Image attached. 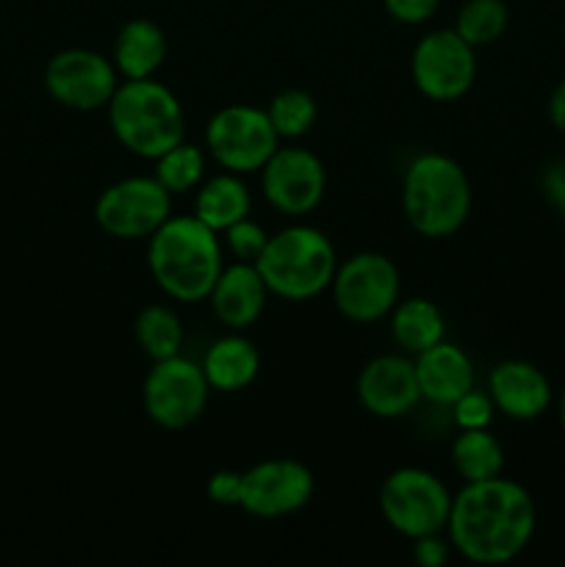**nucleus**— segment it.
<instances>
[{
	"label": "nucleus",
	"instance_id": "obj_1",
	"mask_svg": "<svg viewBox=\"0 0 565 567\" xmlns=\"http://www.w3.org/2000/svg\"><path fill=\"white\" fill-rule=\"evenodd\" d=\"M537 526V509L524 485L504 476L465 482L452 496L446 535L454 551L474 565L513 563Z\"/></svg>",
	"mask_w": 565,
	"mask_h": 567
},
{
	"label": "nucleus",
	"instance_id": "obj_2",
	"mask_svg": "<svg viewBox=\"0 0 565 567\" xmlns=\"http://www.w3.org/2000/svg\"><path fill=\"white\" fill-rule=\"evenodd\" d=\"M147 266L155 286L175 302H203L222 275L219 236L197 216H170L150 236Z\"/></svg>",
	"mask_w": 565,
	"mask_h": 567
},
{
	"label": "nucleus",
	"instance_id": "obj_3",
	"mask_svg": "<svg viewBox=\"0 0 565 567\" xmlns=\"http://www.w3.org/2000/svg\"><path fill=\"white\" fill-rule=\"evenodd\" d=\"M402 210L419 236H454L471 214V183L463 166L441 153L415 155L402 177Z\"/></svg>",
	"mask_w": 565,
	"mask_h": 567
},
{
	"label": "nucleus",
	"instance_id": "obj_4",
	"mask_svg": "<svg viewBox=\"0 0 565 567\" xmlns=\"http://www.w3.org/2000/svg\"><path fill=\"white\" fill-rule=\"evenodd\" d=\"M116 142L138 158H158L186 136V114L170 86L153 78L125 81L105 105Z\"/></svg>",
	"mask_w": 565,
	"mask_h": 567
},
{
	"label": "nucleus",
	"instance_id": "obj_5",
	"mask_svg": "<svg viewBox=\"0 0 565 567\" xmlns=\"http://www.w3.org/2000/svg\"><path fill=\"white\" fill-rule=\"evenodd\" d=\"M255 266L269 293L288 302H305L332 286L338 260L325 233L310 225H291L269 236Z\"/></svg>",
	"mask_w": 565,
	"mask_h": 567
},
{
	"label": "nucleus",
	"instance_id": "obj_6",
	"mask_svg": "<svg viewBox=\"0 0 565 567\" xmlns=\"http://www.w3.org/2000/svg\"><path fill=\"white\" fill-rule=\"evenodd\" d=\"M380 513L393 532L408 540L446 532L452 493L424 468H399L380 487Z\"/></svg>",
	"mask_w": 565,
	"mask_h": 567
},
{
	"label": "nucleus",
	"instance_id": "obj_7",
	"mask_svg": "<svg viewBox=\"0 0 565 567\" xmlns=\"http://www.w3.org/2000/svg\"><path fill=\"white\" fill-rule=\"evenodd\" d=\"M208 155L225 172L253 175L264 169L266 161L280 147V136L271 127L266 109L255 105H225L205 125Z\"/></svg>",
	"mask_w": 565,
	"mask_h": 567
},
{
	"label": "nucleus",
	"instance_id": "obj_8",
	"mask_svg": "<svg viewBox=\"0 0 565 567\" xmlns=\"http://www.w3.org/2000/svg\"><path fill=\"white\" fill-rule=\"evenodd\" d=\"M208 393L210 385L203 365L192 363L183 354L155 360L142 388L144 413L161 430H186L205 413Z\"/></svg>",
	"mask_w": 565,
	"mask_h": 567
},
{
	"label": "nucleus",
	"instance_id": "obj_9",
	"mask_svg": "<svg viewBox=\"0 0 565 567\" xmlns=\"http://www.w3.org/2000/svg\"><path fill=\"white\" fill-rule=\"evenodd\" d=\"M332 302L355 324H371L391 316L399 302V269L388 255L358 252L332 277Z\"/></svg>",
	"mask_w": 565,
	"mask_h": 567
},
{
	"label": "nucleus",
	"instance_id": "obj_10",
	"mask_svg": "<svg viewBox=\"0 0 565 567\" xmlns=\"http://www.w3.org/2000/svg\"><path fill=\"white\" fill-rule=\"evenodd\" d=\"M172 216V194L155 177H125L105 188L94 203L100 230L120 241L150 238Z\"/></svg>",
	"mask_w": 565,
	"mask_h": 567
},
{
	"label": "nucleus",
	"instance_id": "obj_11",
	"mask_svg": "<svg viewBox=\"0 0 565 567\" xmlns=\"http://www.w3.org/2000/svg\"><path fill=\"white\" fill-rule=\"evenodd\" d=\"M476 48H471L454 28H438L419 39L410 59V75L427 100L452 103L460 100L476 78Z\"/></svg>",
	"mask_w": 565,
	"mask_h": 567
},
{
	"label": "nucleus",
	"instance_id": "obj_12",
	"mask_svg": "<svg viewBox=\"0 0 565 567\" xmlns=\"http://www.w3.org/2000/svg\"><path fill=\"white\" fill-rule=\"evenodd\" d=\"M114 61L97 50L70 48L55 53L44 66V89L55 103L72 111H100L111 103L116 86Z\"/></svg>",
	"mask_w": 565,
	"mask_h": 567
},
{
	"label": "nucleus",
	"instance_id": "obj_13",
	"mask_svg": "<svg viewBox=\"0 0 565 567\" xmlns=\"http://www.w3.org/2000/svg\"><path fill=\"white\" fill-rule=\"evenodd\" d=\"M314 498V474L291 457H271L242 474L238 507L253 518H286L308 507Z\"/></svg>",
	"mask_w": 565,
	"mask_h": 567
},
{
	"label": "nucleus",
	"instance_id": "obj_14",
	"mask_svg": "<svg viewBox=\"0 0 565 567\" xmlns=\"http://www.w3.org/2000/svg\"><path fill=\"white\" fill-rule=\"evenodd\" d=\"M266 203L286 216H305L319 208L327 188L325 164L305 147H277L260 169Z\"/></svg>",
	"mask_w": 565,
	"mask_h": 567
},
{
	"label": "nucleus",
	"instance_id": "obj_15",
	"mask_svg": "<svg viewBox=\"0 0 565 567\" xmlns=\"http://www.w3.org/2000/svg\"><path fill=\"white\" fill-rule=\"evenodd\" d=\"M358 402L374 419H402L421 402L415 363L404 354H380L358 374Z\"/></svg>",
	"mask_w": 565,
	"mask_h": 567
},
{
	"label": "nucleus",
	"instance_id": "obj_16",
	"mask_svg": "<svg viewBox=\"0 0 565 567\" xmlns=\"http://www.w3.org/2000/svg\"><path fill=\"white\" fill-rule=\"evenodd\" d=\"M487 393L499 413L513 421H535L552 404V382L526 360H504L487 374Z\"/></svg>",
	"mask_w": 565,
	"mask_h": 567
},
{
	"label": "nucleus",
	"instance_id": "obj_17",
	"mask_svg": "<svg viewBox=\"0 0 565 567\" xmlns=\"http://www.w3.org/2000/svg\"><path fill=\"white\" fill-rule=\"evenodd\" d=\"M266 288L258 266L247 260H236L233 266H225L210 291V308L214 316L227 327V330H249L260 319L266 308Z\"/></svg>",
	"mask_w": 565,
	"mask_h": 567
},
{
	"label": "nucleus",
	"instance_id": "obj_18",
	"mask_svg": "<svg viewBox=\"0 0 565 567\" xmlns=\"http://www.w3.org/2000/svg\"><path fill=\"white\" fill-rule=\"evenodd\" d=\"M415 380H419L421 399L441 408H452L463 393L474 388V363L460 347L438 341L435 347L415 354Z\"/></svg>",
	"mask_w": 565,
	"mask_h": 567
},
{
	"label": "nucleus",
	"instance_id": "obj_19",
	"mask_svg": "<svg viewBox=\"0 0 565 567\" xmlns=\"http://www.w3.org/2000/svg\"><path fill=\"white\" fill-rule=\"evenodd\" d=\"M205 380L210 391L219 393H238L255 382L260 371V354L249 338L242 332L219 338L208 347L203 360Z\"/></svg>",
	"mask_w": 565,
	"mask_h": 567
},
{
	"label": "nucleus",
	"instance_id": "obj_20",
	"mask_svg": "<svg viewBox=\"0 0 565 567\" xmlns=\"http://www.w3.org/2000/svg\"><path fill=\"white\" fill-rule=\"evenodd\" d=\"M166 33L153 20H131L122 25L114 42V66L125 81L153 78L166 59Z\"/></svg>",
	"mask_w": 565,
	"mask_h": 567
},
{
	"label": "nucleus",
	"instance_id": "obj_21",
	"mask_svg": "<svg viewBox=\"0 0 565 567\" xmlns=\"http://www.w3.org/2000/svg\"><path fill=\"white\" fill-rule=\"evenodd\" d=\"M253 208L247 186L236 172H222L197 188L194 197V216L214 233H225L236 221L247 219Z\"/></svg>",
	"mask_w": 565,
	"mask_h": 567
},
{
	"label": "nucleus",
	"instance_id": "obj_22",
	"mask_svg": "<svg viewBox=\"0 0 565 567\" xmlns=\"http://www.w3.org/2000/svg\"><path fill=\"white\" fill-rule=\"evenodd\" d=\"M443 313L435 302L424 297L404 299L391 310V336L408 354H421L424 349L443 341Z\"/></svg>",
	"mask_w": 565,
	"mask_h": 567
},
{
	"label": "nucleus",
	"instance_id": "obj_23",
	"mask_svg": "<svg viewBox=\"0 0 565 567\" xmlns=\"http://www.w3.org/2000/svg\"><path fill=\"white\" fill-rule=\"evenodd\" d=\"M452 465L463 482H482L502 476L504 449L493 432L485 430H460L452 443Z\"/></svg>",
	"mask_w": 565,
	"mask_h": 567
},
{
	"label": "nucleus",
	"instance_id": "obj_24",
	"mask_svg": "<svg viewBox=\"0 0 565 567\" xmlns=\"http://www.w3.org/2000/svg\"><path fill=\"white\" fill-rule=\"evenodd\" d=\"M136 341L150 360H166L181 354L183 327L181 319L166 305H147L136 316Z\"/></svg>",
	"mask_w": 565,
	"mask_h": 567
},
{
	"label": "nucleus",
	"instance_id": "obj_25",
	"mask_svg": "<svg viewBox=\"0 0 565 567\" xmlns=\"http://www.w3.org/2000/svg\"><path fill=\"white\" fill-rule=\"evenodd\" d=\"M205 175V155L197 144L181 142L155 158V181L175 197L199 186Z\"/></svg>",
	"mask_w": 565,
	"mask_h": 567
},
{
	"label": "nucleus",
	"instance_id": "obj_26",
	"mask_svg": "<svg viewBox=\"0 0 565 567\" xmlns=\"http://www.w3.org/2000/svg\"><path fill=\"white\" fill-rule=\"evenodd\" d=\"M510 20V11L504 0H465L454 20V31L471 44V48H485L493 44L504 33Z\"/></svg>",
	"mask_w": 565,
	"mask_h": 567
},
{
	"label": "nucleus",
	"instance_id": "obj_27",
	"mask_svg": "<svg viewBox=\"0 0 565 567\" xmlns=\"http://www.w3.org/2000/svg\"><path fill=\"white\" fill-rule=\"evenodd\" d=\"M266 114H269V122L277 136L294 142V138L305 136L316 125L319 105H316L314 94L305 92V89H282L280 94L271 97Z\"/></svg>",
	"mask_w": 565,
	"mask_h": 567
},
{
	"label": "nucleus",
	"instance_id": "obj_28",
	"mask_svg": "<svg viewBox=\"0 0 565 567\" xmlns=\"http://www.w3.org/2000/svg\"><path fill=\"white\" fill-rule=\"evenodd\" d=\"M225 241H227V249L233 252V258L255 264V260L260 258V252H264L269 236H266V230L258 225V221H253L247 216V219H242V221H236V225L227 227Z\"/></svg>",
	"mask_w": 565,
	"mask_h": 567
},
{
	"label": "nucleus",
	"instance_id": "obj_29",
	"mask_svg": "<svg viewBox=\"0 0 565 567\" xmlns=\"http://www.w3.org/2000/svg\"><path fill=\"white\" fill-rule=\"evenodd\" d=\"M452 413L454 424H458L460 430H485V426H491L496 404H493L491 393H482L476 391V388H471L469 393H463V396L452 404Z\"/></svg>",
	"mask_w": 565,
	"mask_h": 567
},
{
	"label": "nucleus",
	"instance_id": "obj_30",
	"mask_svg": "<svg viewBox=\"0 0 565 567\" xmlns=\"http://www.w3.org/2000/svg\"><path fill=\"white\" fill-rule=\"evenodd\" d=\"M205 493L219 507H238V498H242V474L238 471H216V474H210Z\"/></svg>",
	"mask_w": 565,
	"mask_h": 567
},
{
	"label": "nucleus",
	"instance_id": "obj_31",
	"mask_svg": "<svg viewBox=\"0 0 565 567\" xmlns=\"http://www.w3.org/2000/svg\"><path fill=\"white\" fill-rule=\"evenodd\" d=\"M382 6L393 20L404 22V25H419L435 14L441 0H382Z\"/></svg>",
	"mask_w": 565,
	"mask_h": 567
},
{
	"label": "nucleus",
	"instance_id": "obj_32",
	"mask_svg": "<svg viewBox=\"0 0 565 567\" xmlns=\"http://www.w3.org/2000/svg\"><path fill=\"white\" fill-rule=\"evenodd\" d=\"M413 543H415L413 559L421 567H443L449 563V554H452V543L443 540L441 532H438V535L419 537V540H413Z\"/></svg>",
	"mask_w": 565,
	"mask_h": 567
},
{
	"label": "nucleus",
	"instance_id": "obj_33",
	"mask_svg": "<svg viewBox=\"0 0 565 567\" xmlns=\"http://www.w3.org/2000/svg\"><path fill=\"white\" fill-rule=\"evenodd\" d=\"M543 194L552 203V208L565 219V158H557L554 164L546 166V172H543Z\"/></svg>",
	"mask_w": 565,
	"mask_h": 567
},
{
	"label": "nucleus",
	"instance_id": "obj_34",
	"mask_svg": "<svg viewBox=\"0 0 565 567\" xmlns=\"http://www.w3.org/2000/svg\"><path fill=\"white\" fill-rule=\"evenodd\" d=\"M548 120L559 133H565V78L554 86L552 97H548Z\"/></svg>",
	"mask_w": 565,
	"mask_h": 567
},
{
	"label": "nucleus",
	"instance_id": "obj_35",
	"mask_svg": "<svg viewBox=\"0 0 565 567\" xmlns=\"http://www.w3.org/2000/svg\"><path fill=\"white\" fill-rule=\"evenodd\" d=\"M559 426H563V432H565V391H563V396H559Z\"/></svg>",
	"mask_w": 565,
	"mask_h": 567
}]
</instances>
